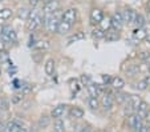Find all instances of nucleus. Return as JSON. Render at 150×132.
<instances>
[{
    "label": "nucleus",
    "instance_id": "19",
    "mask_svg": "<svg viewBox=\"0 0 150 132\" xmlns=\"http://www.w3.org/2000/svg\"><path fill=\"white\" fill-rule=\"evenodd\" d=\"M49 47H51L49 40H39L33 44V49L36 51H44V49H48Z\"/></svg>",
    "mask_w": 150,
    "mask_h": 132
},
{
    "label": "nucleus",
    "instance_id": "50",
    "mask_svg": "<svg viewBox=\"0 0 150 132\" xmlns=\"http://www.w3.org/2000/svg\"><path fill=\"white\" fill-rule=\"evenodd\" d=\"M42 3H48V1H52V0H41Z\"/></svg>",
    "mask_w": 150,
    "mask_h": 132
},
{
    "label": "nucleus",
    "instance_id": "38",
    "mask_svg": "<svg viewBox=\"0 0 150 132\" xmlns=\"http://www.w3.org/2000/svg\"><path fill=\"white\" fill-rule=\"evenodd\" d=\"M101 79H102V83H104V86H110V84H112V80H113V78H112L110 75H108V73L102 75Z\"/></svg>",
    "mask_w": 150,
    "mask_h": 132
},
{
    "label": "nucleus",
    "instance_id": "25",
    "mask_svg": "<svg viewBox=\"0 0 150 132\" xmlns=\"http://www.w3.org/2000/svg\"><path fill=\"white\" fill-rule=\"evenodd\" d=\"M29 9L27 8V7H20L19 9H17V17L19 19H21V20H27L29 16Z\"/></svg>",
    "mask_w": 150,
    "mask_h": 132
},
{
    "label": "nucleus",
    "instance_id": "26",
    "mask_svg": "<svg viewBox=\"0 0 150 132\" xmlns=\"http://www.w3.org/2000/svg\"><path fill=\"white\" fill-rule=\"evenodd\" d=\"M40 27V24L37 21L32 20V19H27V26H25V29L28 32H35L37 28Z\"/></svg>",
    "mask_w": 150,
    "mask_h": 132
},
{
    "label": "nucleus",
    "instance_id": "21",
    "mask_svg": "<svg viewBox=\"0 0 150 132\" xmlns=\"http://www.w3.org/2000/svg\"><path fill=\"white\" fill-rule=\"evenodd\" d=\"M85 39V34L82 31H79V32H74L71 37L68 39V44H72V43H76V41H80V40H84Z\"/></svg>",
    "mask_w": 150,
    "mask_h": 132
},
{
    "label": "nucleus",
    "instance_id": "2",
    "mask_svg": "<svg viewBox=\"0 0 150 132\" xmlns=\"http://www.w3.org/2000/svg\"><path fill=\"white\" fill-rule=\"evenodd\" d=\"M122 15V20H124V24H134L136 21V17L138 15V12L134 11L132 8H125L124 11L121 12Z\"/></svg>",
    "mask_w": 150,
    "mask_h": 132
},
{
    "label": "nucleus",
    "instance_id": "7",
    "mask_svg": "<svg viewBox=\"0 0 150 132\" xmlns=\"http://www.w3.org/2000/svg\"><path fill=\"white\" fill-rule=\"evenodd\" d=\"M101 104H102L105 111L112 109V107H113V104H114V99H113V95H112L110 92H105L104 93V96H102V99H101Z\"/></svg>",
    "mask_w": 150,
    "mask_h": 132
},
{
    "label": "nucleus",
    "instance_id": "17",
    "mask_svg": "<svg viewBox=\"0 0 150 132\" xmlns=\"http://www.w3.org/2000/svg\"><path fill=\"white\" fill-rule=\"evenodd\" d=\"M125 73L127 76H136L139 73V64H129L125 69Z\"/></svg>",
    "mask_w": 150,
    "mask_h": 132
},
{
    "label": "nucleus",
    "instance_id": "36",
    "mask_svg": "<svg viewBox=\"0 0 150 132\" xmlns=\"http://www.w3.org/2000/svg\"><path fill=\"white\" fill-rule=\"evenodd\" d=\"M134 87H136V89H137V91H145V89H146L149 86H147V83L144 80V79H142V80L137 81V83H136V86H134Z\"/></svg>",
    "mask_w": 150,
    "mask_h": 132
},
{
    "label": "nucleus",
    "instance_id": "31",
    "mask_svg": "<svg viewBox=\"0 0 150 132\" xmlns=\"http://www.w3.org/2000/svg\"><path fill=\"white\" fill-rule=\"evenodd\" d=\"M23 99H24V95L21 93V91L16 92V93H13V95L11 96V103L12 104H20L23 101Z\"/></svg>",
    "mask_w": 150,
    "mask_h": 132
},
{
    "label": "nucleus",
    "instance_id": "49",
    "mask_svg": "<svg viewBox=\"0 0 150 132\" xmlns=\"http://www.w3.org/2000/svg\"><path fill=\"white\" fill-rule=\"evenodd\" d=\"M145 39H146V41H147V44H150V36H146V37H145Z\"/></svg>",
    "mask_w": 150,
    "mask_h": 132
},
{
    "label": "nucleus",
    "instance_id": "14",
    "mask_svg": "<svg viewBox=\"0 0 150 132\" xmlns=\"http://www.w3.org/2000/svg\"><path fill=\"white\" fill-rule=\"evenodd\" d=\"M69 116L72 119H81L84 116V109L81 107H71L69 109Z\"/></svg>",
    "mask_w": 150,
    "mask_h": 132
},
{
    "label": "nucleus",
    "instance_id": "44",
    "mask_svg": "<svg viewBox=\"0 0 150 132\" xmlns=\"http://www.w3.org/2000/svg\"><path fill=\"white\" fill-rule=\"evenodd\" d=\"M3 51H6V44L3 43L1 39H0V52H3Z\"/></svg>",
    "mask_w": 150,
    "mask_h": 132
},
{
    "label": "nucleus",
    "instance_id": "46",
    "mask_svg": "<svg viewBox=\"0 0 150 132\" xmlns=\"http://www.w3.org/2000/svg\"><path fill=\"white\" fill-rule=\"evenodd\" d=\"M144 118H145V119H146V121H149V123H150V111H149V109H147V112H146V115H145V116H144Z\"/></svg>",
    "mask_w": 150,
    "mask_h": 132
},
{
    "label": "nucleus",
    "instance_id": "47",
    "mask_svg": "<svg viewBox=\"0 0 150 132\" xmlns=\"http://www.w3.org/2000/svg\"><path fill=\"white\" fill-rule=\"evenodd\" d=\"M15 132H28V131H27V128H23V127H19V128H17Z\"/></svg>",
    "mask_w": 150,
    "mask_h": 132
},
{
    "label": "nucleus",
    "instance_id": "9",
    "mask_svg": "<svg viewBox=\"0 0 150 132\" xmlns=\"http://www.w3.org/2000/svg\"><path fill=\"white\" fill-rule=\"evenodd\" d=\"M13 16V9L9 7H4L0 8V24H4L7 20H9Z\"/></svg>",
    "mask_w": 150,
    "mask_h": 132
},
{
    "label": "nucleus",
    "instance_id": "42",
    "mask_svg": "<svg viewBox=\"0 0 150 132\" xmlns=\"http://www.w3.org/2000/svg\"><path fill=\"white\" fill-rule=\"evenodd\" d=\"M41 0H28V3H29V6H32V7H36L37 4L40 3Z\"/></svg>",
    "mask_w": 150,
    "mask_h": 132
},
{
    "label": "nucleus",
    "instance_id": "53",
    "mask_svg": "<svg viewBox=\"0 0 150 132\" xmlns=\"http://www.w3.org/2000/svg\"><path fill=\"white\" fill-rule=\"evenodd\" d=\"M1 1H4V0H0V3H1Z\"/></svg>",
    "mask_w": 150,
    "mask_h": 132
},
{
    "label": "nucleus",
    "instance_id": "15",
    "mask_svg": "<svg viewBox=\"0 0 150 132\" xmlns=\"http://www.w3.org/2000/svg\"><path fill=\"white\" fill-rule=\"evenodd\" d=\"M105 40L108 41V43H112V41H117L120 39V34L118 31H116V29H113V31H106V34H105Z\"/></svg>",
    "mask_w": 150,
    "mask_h": 132
},
{
    "label": "nucleus",
    "instance_id": "4",
    "mask_svg": "<svg viewBox=\"0 0 150 132\" xmlns=\"http://www.w3.org/2000/svg\"><path fill=\"white\" fill-rule=\"evenodd\" d=\"M59 8H60L59 0H52V1H48V3H44L41 11L44 15H54V12L59 11Z\"/></svg>",
    "mask_w": 150,
    "mask_h": 132
},
{
    "label": "nucleus",
    "instance_id": "45",
    "mask_svg": "<svg viewBox=\"0 0 150 132\" xmlns=\"http://www.w3.org/2000/svg\"><path fill=\"white\" fill-rule=\"evenodd\" d=\"M4 128H6V123L0 120V132H4Z\"/></svg>",
    "mask_w": 150,
    "mask_h": 132
},
{
    "label": "nucleus",
    "instance_id": "29",
    "mask_svg": "<svg viewBox=\"0 0 150 132\" xmlns=\"http://www.w3.org/2000/svg\"><path fill=\"white\" fill-rule=\"evenodd\" d=\"M133 36L136 37L137 40H142V39H145V37L147 36V32L145 31V28H137L136 31L133 32Z\"/></svg>",
    "mask_w": 150,
    "mask_h": 132
},
{
    "label": "nucleus",
    "instance_id": "34",
    "mask_svg": "<svg viewBox=\"0 0 150 132\" xmlns=\"http://www.w3.org/2000/svg\"><path fill=\"white\" fill-rule=\"evenodd\" d=\"M134 112H136V109L133 108L130 101H126V103H125V107H124V113L126 116H129V115H132V113H134Z\"/></svg>",
    "mask_w": 150,
    "mask_h": 132
},
{
    "label": "nucleus",
    "instance_id": "10",
    "mask_svg": "<svg viewBox=\"0 0 150 132\" xmlns=\"http://www.w3.org/2000/svg\"><path fill=\"white\" fill-rule=\"evenodd\" d=\"M86 88H88L89 95L93 96V98H98V95L102 92V86L97 83H89Z\"/></svg>",
    "mask_w": 150,
    "mask_h": 132
},
{
    "label": "nucleus",
    "instance_id": "39",
    "mask_svg": "<svg viewBox=\"0 0 150 132\" xmlns=\"http://www.w3.org/2000/svg\"><path fill=\"white\" fill-rule=\"evenodd\" d=\"M80 80H81L82 86H88L89 83H92V79H91V76H89V75H81Z\"/></svg>",
    "mask_w": 150,
    "mask_h": 132
},
{
    "label": "nucleus",
    "instance_id": "13",
    "mask_svg": "<svg viewBox=\"0 0 150 132\" xmlns=\"http://www.w3.org/2000/svg\"><path fill=\"white\" fill-rule=\"evenodd\" d=\"M129 98H130V95H127L125 92H118V91H117L116 95H113L114 101H116L117 104H120V106H122V104H125L126 101H129Z\"/></svg>",
    "mask_w": 150,
    "mask_h": 132
},
{
    "label": "nucleus",
    "instance_id": "48",
    "mask_svg": "<svg viewBox=\"0 0 150 132\" xmlns=\"http://www.w3.org/2000/svg\"><path fill=\"white\" fill-rule=\"evenodd\" d=\"M147 20H149V24H150V11L147 9Z\"/></svg>",
    "mask_w": 150,
    "mask_h": 132
},
{
    "label": "nucleus",
    "instance_id": "22",
    "mask_svg": "<svg viewBox=\"0 0 150 132\" xmlns=\"http://www.w3.org/2000/svg\"><path fill=\"white\" fill-rule=\"evenodd\" d=\"M105 34H106V31H104V29L100 28V27H96V28L92 29V36H93V39H96V40L104 39Z\"/></svg>",
    "mask_w": 150,
    "mask_h": 132
},
{
    "label": "nucleus",
    "instance_id": "20",
    "mask_svg": "<svg viewBox=\"0 0 150 132\" xmlns=\"http://www.w3.org/2000/svg\"><path fill=\"white\" fill-rule=\"evenodd\" d=\"M19 127H21V124L17 120H9L8 123H6V128H4V132H15Z\"/></svg>",
    "mask_w": 150,
    "mask_h": 132
},
{
    "label": "nucleus",
    "instance_id": "16",
    "mask_svg": "<svg viewBox=\"0 0 150 132\" xmlns=\"http://www.w3.org/2000/svg\"><path fill=\"white\" fill-rule=\"evenodd\" d=\"M110 86L113 87L116 91H121V89L125 87V80L122 78H120V76H116V78H113Z\"/></svg>",
    "mask_w": 150,
    "mask_h": 132
},
{
    "label": "nucleus",
    "instance_id": "33",
    "mask_svg": "<svg viewBox=\"0 0 150 132\" xmlns=\"http://www.w3.org/2000/svg\"><path fill=\"white\" fill-rule=\"evenodd\" d=\"M9 109V100L7 98H0V112H7Z\"/></svg>",
    "mask_w": 150,
    "mask_h": 132
},
{
    "label": "nucleus",
    "instance_id": "24",
    "mask_svg": "<svg viewBox=\"0 0 150 132\" xmlns=\"http://www.w3.org/2000/svg\"><path fill=\"white\" fill-rule=\"evenodd\" d=\"M147 109H149V107H147V104L145 103V101H141V103H139V106L136 108V113H137V115H139L142 119H144V116L146 115Z\"/></svg>",
    "mask_w": 150,
    "mask_h": 132
},
{
    "label": "nucleus",
    "instance_id": "6",
    "mask_svg": "<svg viewBox=\"0 0 150 132\" xmlns=\"http://www.w3.org/2000/svg\"><path fill=\"white\" fill-rule=\"evenodd\" d=\"M110 21H112V28L116 29V31H120L124 26V20H122V15L121 12L116 11L113 14V16L110 17Z\"/></svg>",
    "mask_w": 150,
    "mask_h": 132
},
{
    "label": "nucleus",
    "instance_id": "30",
    "mask_svg": "<svg viewBox=\"0 0 150 132\" xmlns=\"http://www.w3.org/2000/svg\"><path fill=\"white\" fill-rule=\"evenodd\" d=\"M88 106L91 109H93V111H97L100 107V101L97 98H93V96H91V98L88 99Z\"/></svg>",
    "mask_w": 150,
    "mask_h": 132
},
{
    "label": "nucleus",
    "instance_id": "18",
    "mask_svg": "<svg viewBox=\"0 0 150 132\" xmlns=\"http://www.w3.org/2000/svg\"><path fill=\"white\" fill-rule=\"evenodd\" d=\"M54 68H56V61H54V59H48L45 63V66H44V69H45V73L47 75H53L54 72Z\"/></svg>",
    "mask_w": 150,
    "mask_h": 132
},
{
    "label": "nucleus",
    "instance_id": "54",
    "mask_svg": "<svg viewBox=\"0 0 150 132\" xmlns=\"http://www.w3.org/2000/svg\"><path fill=\"white\" fill-rule=\"evenodd\" d=\"M147 132H150V128H149V131H147Z\"/></svg>",
    "mask_w": 150,
    "mask_h": 132
},
{
    "label": "nucleus",
    "instance_id": "51",
    "mask_svg": "<svg viewBox=\"0 0 150 132\" xmlns=\"http://www.w3.org/2000/svg\"><path fill=\"white\" fill-rule=\"evenodd\" d=\"M147 68H149V72H150V61H149V64H147Z\"/></svg>",
    "mask_w": 150,
    "mask_h": 132
},
{
    "label": "nucleus",
    "instance_id": "3",
    "mask_svg": "<svg viewBox=\"0 0 150 132\" xmlns=\"http://www.w3.org/2000/svg\"><path fill=\"white\" fill-rule=\"evenodd\" d=\"M142 120H144V119H142L139 115H137L136 112L127 116V124H129V127L133 128V129H136V131H138V129L141 128V126L144 124Z\"/></svg>",
    "mask_w": 150,
    "mask_h": 132
},
{
    "label": "nucleus",
    "instance_id": "5",
    "mask_svg": "<svg viewBox=\"0 0 150 132\" xmlns=\"http://www.w3.org/2000/svg\"><path fill=\"white\" fill-rule=\"evenodd\" d=\"M62 20L68 21L69 24L73 26L77 20V9L76 8H67L62 14Z\"/></svg>",
    "mask_w": 150,
    "mask_h": 132
},
{
    "label": "nucleus",
    "instance_id": "28",
    "mask_svg": "<svg viewBox=\"0 0 150 132\" xmlns=\"http://www.w3.org/2000/svg\"><path fill=\"white\" fill-rule=\"evenodd\" d=\"M100 28H102L104 31H109L112 28V21H110V17H104L101 20V23L98 24Z\"/></svg>",
    "mask_w": 150,
    "mask_h": 132
},
{
    "label": "nucleus",
    "instance_id": "41",
    "mask_svg": "<svg viewBox=\"0 0 150 132\" xmlns=\"http://www.w3.org/2000/svg\"><path fill=\"white\" fill-rule=\"evenodd\" d=\"M79 132H92V128L89 126H81V128H79Z\"/></svg>",
    "mask_w": 150,
    "mask_h": 132
},
{
    "label": "nucleus",
    "instance_id": "27",
    "mask_svg": "<svg viewBox=\"0 0 150 132\" xmlns=\"http://www.w3.org/2000/svg\"><path fill=\"white\" fill-rule=\"evenodd\" d=\"M37 124H39L40 128H47V127L51 124V118L47 115H42L39 118V121H37Z\"/></svg>",
    "mask_w": 150,
    "mask_h": 132
},
{
    "label": "nucleus",
    "instance_id": "52",
    "mask_svg": "<svg viewBox=\"0 0 150 132\" xmlns=\"http://www.w3.org/2000/svg\"><path fill=\"white\" fill-rule=\"evenodd\" d=\"M0 78H1V67H0Z\"/></svg>",
    "mask_w": 150,
    "mask_h": 132
},
{
    "label": "nucleus",
    "instance_id": "11",
    "mask_svg": "<svg viewBox=\"0 0 150 132\" xmlns=\"http://www.w3.org/2000/svg\"><path fill=\"white\" fill-rule=\"evenodd\" d=\"M65 109H67L65 104H59V106H56L53 109H52V112H51V118L60 119L62 115H64V113H65Z\"/></svg>",
    "mask_w": 150,
    "mask_h": 132
},
{
    "label": "nucleus",
    "instance_id": "40",
    "mask_svg": "<svg viewBox=\"0 0 150 132\" xmlns=\"http://www.w3.org/2000/svg\"><path fill=\"white\" fill-rule=\"evenodd\" d=\"M31 91H32L31 84H24V86H21V93H23L24 96L28 95V93H31Z\"/></svg>",
    "mask_w": 150,
    "mask_h": 132
},
{
    "label": "nucleus",
    "instance_id": "43",
    "mask_svg": "<svg viewBox=\"0 0 150 132\" xmlns=\"http://www.w3.org/2000/svg\"><path fill=\"white\" fill-rule=\"evenodd\" d=\"M149 128H150V127H147V126H145V124H142L141 128L138 129V132H147V131H149Z\"/></svg>",
    "mask_w": 150,
    "mask_h": 132
},
{
    "label": "nucleus",
    "instance_id": "37",
    "mask_svg": "<svg viewBox=\"0 0 150 132\" xmlns=\"http://www.w3.org/2000/svg\"><path fill=\"white\" fill-rule=\"evenodd\" d=\"M138 59H139V60H142V61H150V52H149V51H142V52H139Z\"/></svg>",
    "mask_w": 150,
    "mask_h": 132
},
{
    "label": "nucleus",
    "instance_id": "8",
    "mask_svg": "<svg viewBox=\"0 0 150 132\" xmlns=\"http://www.w3.org/2000/svg\"><path fill=\"white\" fill-rule=\"evenodd\" d=\"M104 19V12H102L101 8H93L91 11V21L92 24H100L101 20Z\"/></svg>",
    "mask_w": 150,
    "mask_h": 132
},
{
    "label": "nucleus",
    "instance_id": "1",
    "mask_svg": "<svg viewBox=\"0 0 150 132\" xmlns=\"http://www.w3.org/2000/svg\"><path fill=\"white\" fill-rule=\"evenodd\" d=\"M42 23L45 26L47 31L51 34H56L57 26H59V20L54 15H44L42 14Z\"/></svg>",
    "mask_w": 150,
    "mask_h": 132
},
{
    "label": "nucleus",
    "instance_id": "23",
    "mask_svg": "<svg viewBox=\"0 0 150 132\" xmlns=\"http://www.w3.org/2000/svg\"><path fill=\"white\" fill-rule=\"evenodd\" d=\"M53 128H54V132H65V121L62 120L61 118L56 119L53 124Z\"/></svg>",
    "mask_w": 150,
    "mask_h": 132
},
{
    "label": "nucleus",
    "instance_id": "32",
    "mask_svg": "<svg viewBox=\"0 0 150 132\" xmlns=\"http://www.w3.org/2000/svg\"><path fill=\"white\" fill-rule=\"evenodd\" d=\"M134 26L137 27V28H144L145 26H146V20H145V17L142 16L141 14L137 15L136 17V21H134Z\"/></svg>",
    "mask_w": 150,
    "mask_h": 132
},
{
    "label": "nucleus",
    "instance_id": "12",
    "mask_svg": "<svg viewBox=\"0 0 150 132\" xmlns=\"http://www.w3.org/2000/svg\"><path fill=\"white\" fill-rule=\"evenodd\" d=\"M71 29H72V24H69L68 21H65V20H61V21H59V26H57L56 34L65 35V34H68Z\"/></svg>",
    "mask_w": 150,
    "mask_h": 132
},
{
    "label": "nucleus",
    "instance_id": "35",
    "mask_svg": "<svg viewBox=\"0 0 150 132\" xmlns=\"http://www.w3.org/2000/svg\"><path fill=\"white\" fill-rule=\"evenodd\" d=\"M129 101H130V104L133 106V108L136 109L137 107L139 106V103H141V99L138 98V96H134V95H130V98H129Z\"/></svg>",
    "mask_w": 150,
    "mask_h": 132
}]
</instances>
